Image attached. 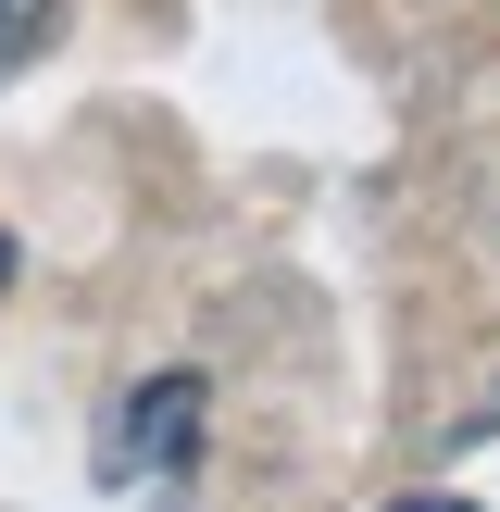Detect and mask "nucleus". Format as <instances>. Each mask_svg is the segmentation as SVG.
Returning a JSON list of instances; mask_svg holds the SVG:
<instances>
[{"label":"nucleus","mask_w":500,"mask_h":512,"mask_svg":"<svg viewBox=\"0 0 500 512\" xmlns=\"http://www.w3.org/2000/svg\"><path fill=\"white\" fill-rule=\"evenodd\" d=\"M200 413H213V375H150L138 400H125V450H138V475L150 488H188L200 475Z\"/></svg>","instance_id":"f257e3e1"},{"label":"nucleus","mask_w":500,"mask_h":512,"mask_svg":"<svg viewBox=\"0 0 500 512\" xmlns=\"http://www.w3.org/2000/svg\"><path fill=\"white\" fill-rule=\"evenodd\" d=\"M50 38H63V0H0V75H25Z\"/></svg>","instance_id":"f03ea898"},{"label":"nucleus","mask_w":500,"mask_h":512,"mask_svg":"<svg viewBox=\"0 0 500 512\" xmlns=\"http://www.w3.org/2000/svg\"><path fill=\"white\" fill-rule=\"evenodd\" d=\"M400 512H475V500H400Z\"/></svg>","instance_id":"7ed1b4c3"},{"label":"nucleus","mask_w":500,"mask_h":512,"mask_svg":"<svg viewBox=\"0 0 500 512\" xmlns=\"http://www.w3.org/2000/svg\"><path fill=\"white\" fill-rule=\"evenodd\" d=\"M0 288H13V238H0Z\"/></svg>","instance_id":"20e7f679"}]
</instances>
